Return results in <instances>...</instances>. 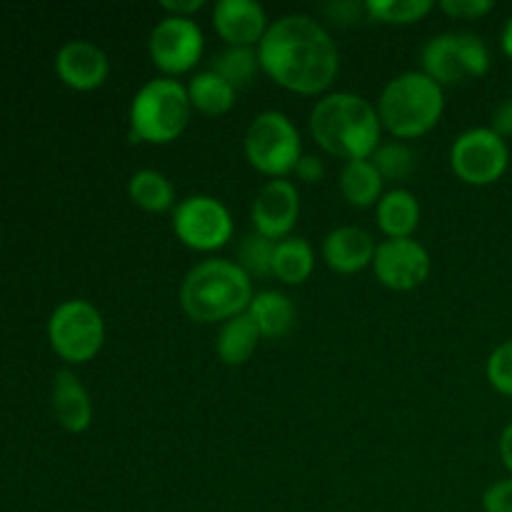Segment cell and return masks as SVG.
Segmentation results:
<instances>
[{"mask_svg": "<svg viewBox=\"0 0 512 512\" xmlns=\"http://www.w3.org/2000/svg\"><path fill=\"white\" fill-rule=\"evenodd\" d=\"M375 218L388 238H413L420 223V203L410 190L395 188L378 200Z\"/></svg>", "mask_w": 512, "mask_h": 512, "instance_id": "obj_19", "label": "cell"}, {"mask_svg": "<svg viewBox=\"0 0 512 512\" xmlns=\"http://www.w3.org/2000/svg\"><path fill=\"white\" fill-rule=\"evenodd\" d=\"M213 28L228 45L255 48L268 33V13L255 0H218L213 8Z\"/></svg>", "mask_w": 512, "mask_h": 512, "instance_id": "obj_14", "label": "cell"}, {"mask_svg": "<svg viewBox=\"0 0 512 512\" xmlns=\"http://www.w3.org/2000/svg\"><path fill=\"white\" fill-rule=\"evenodd\" d=\"M360 10H365V5L358 3H330L325 5V13L335 20V23H350L360 15Z\"/></svg>", "mask_w": 512, "mask_h": 512, "instance_id": "obj_35", "label": "cell"}, {"mask_svg": "<svg viewBox=\"0 0 512 512\" xmlns=\"http://www.w3.org/2000/svg\"><path fill=\"white\" fill-rule=\"evenodd\" d=\"M203 0H163L160 8L168 15H178V18H193V13H198L203 8Z\"/></svg>", "mask_w": 512, "mask_h": 512, "instance_id": "obj_34", "label": "cell"}, {"mask_svg": "<svg viewBox=\"0 0 512 512\" xmlns=\"http://www.w3.org/2000/svg\"><path fill=\"white\" fill-rule=\"evenodd\" d=\"M128 195L138 208L148 210V213H165V210L178 205L173 183L160 170L153 168H143L130 175Z\"/></svg>", "mask_w": 512, "mask_h": 512, "instance_id": "obj_24", "label": "cell"}, {"mask_svg": "<svg viewBox=\"0 0 512 512\" xmlns=\"http://www.w3.org/2000/svg\"><path fill=\"white\" fill-rule=\"evenodd\" d=\"M245 313L253 318L260 335L268 340L288 338L293 333L295 323H298L295 303L280 290H260V293H255Z\"/></svg>", "mask_w": 512, "mask_h": 512, "instance_id": "obj_18", "label": "cell"}, {"mask_svg": "<svg viewBox=\"0 0 512 512\" xmlns=\"http://www.w3.org/2000/svg\"><path fill=\"white\" fill-rule=\"evenodd\" d=\"M485 373H488L490 385H493L498 393L510 395L512 398V340H505V343H500L498 348L490 353Z\"/></svg>", "mask_w": 512, "mask_h": 512, "instance_id": "obj_29", "label": "cell"}, {"mask_svg": "<svg viewBox=\"0 0 512 512\" xmlns=\"http://www.w3.org/2000/svg\"><path fill=\"white\" fill-rule=\"evenodd\" d=\"M485 512H512V478L498 480L483 493Z\"/></svg>", "mask_w": 512, "mask_h": 512, "instance_id": "obj_31", "label": "cell"}, {"mask_svg": "<svg viewBox=\"0 0 512 512\" xmlns=\"http://www.w3.org/2000/svg\"><path fill=\"white\" fill-rule=\"evenodd\" d=\"M495 5L490 0H443L440 10L448 13L450 18L458 20H478L483 15H488Z\"/></svg>", "mask_w": 512, "mask_h": 512, "instance_id": "obj_30", "label": "cell"}, {"mask_svg": "<svg viewBox=\"0 0 512 512\" xmlns=\"http://www.w3.org/2000/svg\"><path fill=\"white\" fill-rule=\"evenodd\" d=\"M433 8V0H368L365 3V13H368L370 20L388 25L418 23Z\"/></svg>", "mask_w": 512, "mask_h": 512, "instance_id": "obj_26", "label": "cell"}, {"mask_svg": "<svg viewBox=\"0 0 512 512\" xmlns=\"http://www.w3.org/2000/svg\"><path fill=\"white\" fill-rule=\"evenodd\" d=\"M498 450H500V460H503V465L510 470V475H512V423L505 425L503 433H500Z\"/></svg>", "mask_w": 512, "mask_h": 512, "instance_id": "obj_36", "label": "cell"}, {"mask_svg": "<svg viewBox=\"0 0 512 512\" xmlns=\"http://www.w3.org/2000/svg\"><path fill=\"white\" fill-rule=\"evenodd\" d=\"M315 268L313 245L305 238L290 235V238L278 240L273 258V275L288 285H300L310 278Z\"/></svg>", "mask_w": 512, "mask_h": 512, "instance_id": "obj_22", "label": "cell"}, {"mask_svg": "<svg viewBox=\"0 0 512 512\" xmlns=\"http://www.w3.org/2000/svg\"><path fill=\"white\" fill-rule=\"evenodd\" d=\"M193 105L188 85L175 78H153L133 95L130 103V140L133 143H173L188 128Z\"/></svg>", "mask_w": 512, "mask_h": 512, "instance_id": "obj_5", "label": "cell"}, {"mask_svg": "<svg viewBox=\"0 0 512 512\" xmlns=\"http://www.w3.org/2000/svg\"><path fill=\"white\" fill-rule=\"evenodd\" d=\"M253 278L235 260L208 258L190 268L180 285V305L198 323H218L245 313L253 300Z\"/></svg>", "mask_w": 512, "mask_h": 512, "instance_id": "obj_3", "label": "cell"}, {"mask_svg": "<svg viewBox=\"0 0 512 512\" xmlns=\"http://www.w3.org/2000/svg\"><path fill=\"white\" fill-rule=\"evenodd\" d=\"M383 183L373 160H348L340 170V193L355 208H368L383 198Z\"/></svg>", "mask_w": 512, "mask_h": 512, "instance_id": "obj_21", "label": "cell"}, {"mask_svg": "<svg viewBox=\"0 0 512 512\" xmlns=\"http://www.w3.org/2000/svg\"><path fill=\"white\" fill-rule=\"evenodd\" d=\"M445 93L423 70H405L388 80L378 100L383 128L395 138H418L433 130L443 118Z\"/></svg>", "mask_w": 512, "mask_h": 512, "instance_id": "obj_4", "label": "cell"}, {"mask_svg": "<svg viewBox=\"0 0 512 512\" xmlns=\"http://www.w3.org/2000/svg\"><path fill=\"white\" fill-rule=\"evenodd\" d=\"M293 173L298 175L303 183H320V180L325 178V163L320 158H315V155H303V158L298 160V165H295Z\"/></svg>", "mask_w": 512, "mask_h": 512, "instance_id": "obj_32", "label": "cell"}, {"mask_svg": "<svg viewBox=\"0 0 512 512\" xmlns=\"http://www.w3.org/2000/svg\"><path fill=\"white\" fill-rule=\"evenodd\" d=\"M378 108L363 95L338 90L315 103L310 113V133L323 150L348 160H370L380 145Z\"/></svg>", "mask_w": 512, "mask_h": 512, "instance_id": "obj_2", "label": "cell"}, {"mask_svg": "<svg viewBox=\"0 0 512 512\" xmlns=\"http://www.w3.org/2000/svg\"><path fill=\"white\" fill-rule=\"evenodd\" d=\"M260 68L258 50L255 48H240V45H228V48L220 50L213 58L210 70L218 73L225 83L233 85L235 90L250 85V80L255 78Z\"/></svg>", "mask_w": 512, "mask_h": 512, "instance_id": "obj_25", "label": "cell"}, {"mask_svg": "<svg viewBox=\"0 0 512 512\" xmlns=\"http://www.w3.org/2000/svg\"><path fill=\"white\" fill-rule=\"evenodd\" d=\"M48 338L55 353L68 363H88L105 343V323L100 310L88 300H65L48 320Z\"/></svg>", "mask_w": 512, "mask_h": 512, "instance_id": "obj_8", "label": "cell"}, {"mask_svg": "<svg viewBox=\"0 0 512 512\" xmlns=\"http://www.w3.org/2000/svg\"><path fill=\"white\" fill-rule=\"evenodd\" d=\"M275 240L260 233H248L238 245V260L235 263L250 275V278H270L273 275Z\"/></svg>", "mask_w": 512, "mask_h": 512, "instance_id": "obj_27", "label": "cell"}, {"mask_svg": "<svg viewBox=\"0 0 512 512\" xmlns=\"http://www.w3.org/2000/svg\"><path fill=\"white\" fill-rule=\"evenodd\" d=\"M58 78L73 90H95L108 80L110 60L90 40H70L55 55Z\"/></svg>", "mask_w": 512, "mask_h": 512, "instance_id": "obj_15", "label": "cell"}, {"mask_svg": "<svg viewBox=\"0 0 512 512\" xmlns=\"http://www.w3.org/2000/svg\"><path fill=\"white\" fill-rule=\"evenodd\" d=\"M510 150L493 128H470L450 148V168L468 185H493L508 170Z\"/></svg>", "mask_w": 512, "mask_h": 512, "instance_id": "obj_9", "label": "cell"}, {"mask_svg": "<svg viewBox=\"0 0 512 512\" xmlns=\"http://www.w3.org/2000/svg\"><path fill=\"white\" fill-rule=\"evenodd\" d=\"M423 73L438 85H458L483 78L490 70V50L475 33H440L423 48Z\"/></svg>", "mask_w": 512, "mask_h": 512, "instance_id": "obj_7", "label": "cell"}, {"mask_svg": "<svg viewBox=\"0 0 512 512\" xmlns=\"http://www.w3.org/2000/svg\"><path fill=\"white\" fill-rule=\"evenodd\" d=\"M373 165L378 168L383 180H405L415 170V155L400 140H388L380 143L378 150L373 153Z\"/></svg>", "mask_w": 512, "mask_h": 512, "instance_id": "obj_28", "label": "cell"}, {"mask_svg": "<svg viewBox=\"0 0 512 512\" xmlns=\"http://www.w3.org/2000/svg\"><path fill=\"white\" fill-rule=\"evenodd\" d=\"M260 330L258 325L253 323L248 313H240L235 318L225 320L223 328L218 333V343H215V350H218V358L223 360L225 365H243L248 363L250 355L255 353L260 343Z\"/></svg>", "mask_w": 512, "mask_h": 512, "instance_id": "obj_20", "label": "cell"}, {"mask_svg": "<svg viewBox=\"0 0 512 512\" xmlns=\"http://www.w3.org/2000/svg\"><path fill=\"white\" fill-rule=\"evenodd\" d=\"M500 45H503V53L512 60V18L505 20L503 35H500Z\"/></svg>", "mask_w": 512, "mask_h": 512, "instance_id": "obj_37", "label": "cell"}, {"mask_svg": "<svg viewBox=\"0 0 512 512\" xmlns=\"http://www.w3.org/2000/svg\"><path fill=\"white\" fill-rule=\"evenodd\" d=\"M375 278L390 290H413L430 275V253L415 238H388L373 258Z\"/></svg>", "mask_w": 512, "mask_h": 512, "instance_id": "obj_12", "label": "cell"}, {"mask_svg": "<svg viewBox=\"0 0 512 512\" xmlns=\"http://www.w3.org/2000/svg\"><path fill=\"white\" fill-rule=\"evenodd\" d=\"M173 230L188 248H223L233 235V215L213 195H188L173 208Z\"/></svg>", "mask_w": 512, "mask_h": 512, "instance_id": "obj_10", "label": "cell"}, {"mask_svg": "<svg viewBox=\"0 0 512 512\" xmlns=\"http://www.w3.org/2000/svg\"><path fill=\"white\" fill-rule=\"evenodd\" d=\"M490 128H493L500 138H512V98H505L503 103L493 110Z\"/></svg>", "mask_w": 512, "mask_h": 512, "instance_id": "obj_33", "label": "cell"}, {"mask_svg": "<svg viewBox=\"0 0 512 512\" xmlns=\"http://www.w3.org/2000/svg\"><path fill=\"white\" fill-rule=\"evenodd\" d=\"M245 155L260 173L270 178H285L303 158L298 128L280 110H265L255 115L245 130Z\"/></svg>", "mask_w": 512, "mask_h": 512, "instance_id": "obj_6", "label": "cell"}, {"mask_svg": "<svg viewBox=\"0 0 512 512\" xmlns=\"http://www.w3.org/2000/svg\"><path fill=\"white\" fill-rule=\"evenodd\" d=\"M203 48L205 35L193 18L165 15L150 30V58L163 73H168V78L193 70L203 58Z\"/></svg>", "mask_w": 512, "mask_h": 512, "instance_id": "obj_11", "label": "cell"}, {"mask_svg": "<svg viewBox=\"0 0 512 512\" xmlns=\"http://www.w3.org/2000/svg\"><path fill=\"white\" fill-rule=\"evenodd\" d=\"M375 240L368 230L358 225H340L330 230L323 240V258L335 273H358L365 265H373Z\"/></svg>", "mask_w": 512, "mask_h": 512, "instance_id": "obj_16", "label": "cell"}, {"mask_svg": "<svg viewBox=\"0 0 512 512\" xmlns=\"http://www.w3.org/2000/svg\"><path fill=\"white\" fill-rule=\"evenodd\" d=\"M300 215V193L295 183L285 178H273L258 190L250 208V220L255 225V233L265 235L270 240L290 238V230L295 228Z\"/></svg>", "mask_w": 512, "mask_h": 512, "instance_id": "obj_13", "label": "cell"}, {"mask_svg": "<svg viewBox=\"0 0 512 512\" xmlns=\"http://www.w3.org/2000/svg\"><path fill=\"white\" fill-rule=\"evenodd\" d=\"M258 58L275 83L300 95L323 93L340 70L333 35L305 13H290L270 23L258 45Z\"/></svg>", "mask_w": 512, "mask_h": 512, "instance_id": "obj_1", "label": "cell"}, {"mask_svg": "<svg viewBox=\"0 0 512 512\" xmlns=\"http://www.w3.org/2000/svg\"><path fill=\"white\" fill-rule=\"evenodd\" d=\"M188 98L193 110H198V113L223 115L235 105V88L208 68L190 78Z\"/></svg>", "mask_w": 512, "mask_h": 512, "instance_id": "obj_23", "label": "cell"}, {"mask_svg": "<svg viewBox=\"0 0 512 512\" xmlns=\"http://www.w3.org/2000/svg\"><path fill=\"white\" fill-rule=\"evenodd\" d=\"M53 413L55 420L68 433H85L93 423V403L80 383L78 375L70 370H58L53 380Z\"/></svg>", "mask_w": 512, "mask_h": 512, "instance_id": "obj_17", "label": "cell"}]
</instances>
